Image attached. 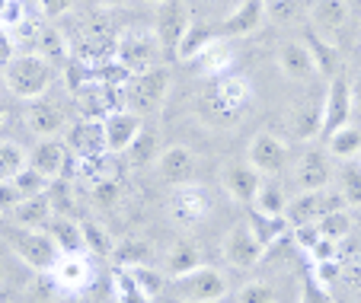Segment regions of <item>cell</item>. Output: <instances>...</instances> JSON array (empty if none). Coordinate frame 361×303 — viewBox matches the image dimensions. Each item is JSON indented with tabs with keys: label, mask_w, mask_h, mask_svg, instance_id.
I'll use <instances>...</instances> for the list:
<instances>
[{
	"label": "cell",
	"mask_w": 361,
	"mask_h": 303,
	"mask_svg": "<svg viewBox=\"0 0 361 303\" xmlns=\"http://www.w3.org/2000/svg\"><path fill=\"white\" fill-rule=\"evenodd\" d=\"M0 74H4V87H7L10 93L20 96V99H32V102L48 93L51 77H55L51 74V64H48L45 58H39L35 51L16 54Z\"/></svg>",
	"instance_id": "cell-1"
},
{
	"label": "cell",
	"mask_w": 361,
	"mask_h": 303,
	"mask_svg": "<svg viewBox=\"0 0 361 303\" xmlns=\"http://www.w3.org/2000/svg\"><path fill=\"white\" fill-rule=\"evenodd\" d=\"M160 35L150 26H135L125 29L116 42V61L128 74H144V70L157 68L160 61Z\"/></svg>",
	"instance_id": "cell-2"
},
{
	"label": "cell",
	"mask_w": 361,
	"mask_h": 303,
	"mask_svg": "<svg viewBox=\"0 0 361 303\" xmlns=\"http://www.w3.org/2000/svg\"><path fill=\"white\" fill-rule=\"evenodd\" d=\"M170 87H173V74L166 68H150L144 74H135L128 83H125V102L135 115H150L157 112L164 106V99L170 96Z\"/></svg>",
	"instance_id": "cell-3"
},
{
	"label": "cell",
	"mask_w": 361,
	"mask_h": 303,
	"mask_svg": "<svg viewBox=\"0 0 361 303\" xmlns=\"http://www.w3.org/2000/svg\"><path fill=\"white\" fill-rule=\"evenodd\" d=\"M7 242H10V249L16 252V259H23V262L35 271H51L58 265V259H61V249H58L55 240H51L45 230L10 227Z\"/></svg>",
	"instance_id": "cell-4"
},
{
	"label": "cell",
	"mask_w": 361,
	"mask_h": 303,
	"mask_svg": "<svg viewBox=\"0 0 361 303\" xmlns=\"http://www.w3.org/2000/svg\"><path fill=\"white\" fill-rule=\"evenodd\" d=\"M333 211H345V198H342L339 189H320V192H300L288 202L285 221L291 227H300V223H320L326 214Z\"/></svg>",
	"instance_id": "cell-5"
},
{
	"label": "cell",
	"mask_w": 361,
	"mask_h": 303,
	"mask_svg": "<svg viewBox=\"0 0 361 303\" xmlns=\"http://www.w3.org/2000/svg\"><path fill=\"white\" fill-rule=\"evenodd\" d=\"M336 173H339V163L333 160V154L326 147H314L298 160L291 182H294V189H298V195L300 192H320V189H329V182L336 179Z\"/></svg>",
	"instance_id": "cell-6"
},
{
	"label": "cell",
	"mask_w": 361,
	"mask_h": 303,
	"mask_svg": "<svg viewBox=\"0 0 361 303\" xmlns=\"http://www.w3.org/2000/svg\"><path fill=\"white\" fill-rule=\"evenodd\" d=\"M221 256H224V262L231 268H252V265H259V259L266 256V246L259 242V236L250 227V221H240L221 240Z\"/></svg>",
	"instance_id": "cell-7"
},
{
	"label": "cell",
	"mask_w": 361,
	"mask_h": 303,
	"mask_svg": "<svg viewBox=\"0 0 361 303\" xmlns=\"http://www.w3.org/2000/svg\"><path fill=\"white\" fill-rule=\"evenodd\" d=\"M224 294L227 278L224 271L212 268V265H202V268L176 278V297H183L185 303H218Z\"/></svg>",
	"instance_id": "cell-8"
},
{
	"label": "cell",
	"mask_w": 361,
	"mask_h": 303,
	"mask_svg": "<svg viewBox=\"0 0 361 303\" xmlns=\"http://www.w3.org/2000/svg\"><path fill=\"white\" fill-rule=\"evenodd\" d=\"M352 109H355V87L339 74L336 80H329L326 99H323V131H320L323 141H329L336 131L348 128Z\"/></svg>",
	"instance_id": "cell-9"
},
{
	"label": "cell",
	"mask_w": 361,
	"mask_h": 303,
	"mask_svg": "<svg viewBox=\"0 0 361 303\" xmlns=\"http://www.w3.org/2000/svg\"><path fill=\"white\" fill-rule=\"evenodd\" d=\"M166 214L173 223L179 227H198L202 221H208L212 214V202H208V192L202 185H183V189H173L170 202H166Z\"/></svg>",
	"instance_id": "cell-10"
},
{
	"label": "cell",
	"mask_w": 361,
	"mask_h": 303,
	"mask_svg": "<svg viewBox=\"0 0 361 303\" xmlns=\"http://www.w3.org/2000/svg\"><path fill=\"white\" fill-rule=\"evenodd\" d=\"M195 20L192 16V7L189 0H164L157 10V35H160V45H164V51L176 54L179 51V42H183L185 29H189V23Z\"/></svg>",
	"instance_id": "cell-11"
},
{
	"label": "cell",
	"mask_w": 361,
	"mask_h": 303,
	"mask_svg": "<svg viewBox=\"0 0 361 303\" xmlns=\"http://www.w3.org/2000/svg\"><path fill=\"white\" fill-rule=\"evenodd\" d=\"M221 185L237 204H252L262 185V173L250 160H231L221 166Z\"/></svg>",
	"instance_id": "cell-12"
},
{
	"label": "cell",
	"mask_w": 361,
	"mask_h": 303,
	"mask_svg": "<svg viewBox=\"0 0 361 303\" xmlns=\"http://www.w3.org/2000/svg\"><path fill=\"white\" fill-rule=\"evenodd\" d=\"M250 99H252L250 80L240 74H224V77H218L212 109L218 118H240V112L250 106Z\"/></svg>",
	"instance_id": "cell-13"
},
{
	"label": "cell",
	"mask_w": 361,
	"mask_h": 303,
	"mask_svg": "<svg viewBox=\"0 0 361 303\" xmlns=\"http://www.w3.org/2000/svg\"><path fill=\"white\" fill-rule=\"evenodd\" d=\"M246 160L259 169L262 175H279L288 163V144L272 131H259L246 147Z\"/></svg>",
	"instance_id": "cell-14"
},
{
	"label": "cell",
	"mask_w": 361,
	"mask_h": 303,
	"mask_svg": "<svg viewBox=\"0 0 361 303\" xmlns=\"http://www.w3.org/2000/svg\"><path fill=\"white\" fill-rule=\"evenodd\" d=\"M195 169H198V160H195V150L192 147H166L157 160V175L160 182L173 185V189H183V185H192L195 179Z\"/></svg>",
	"instance_id": "cell-15"
},
{
	"label": "cell",
	"mask_w": 361,
	"mask_h": 303,
	"mask_svg": "<svg viewBox=\"0 0 361 303\" xmlns=\"http://www.w3.org/2000/svg\"><path fill=\"white\" fill-rule=\"evenodd\" d=\"M64 144H68V150H74L80 160H93V156L109 154V147H106V128H102V121H96V118H83V121H77V125H68Z\"/></svg>",
	"instance_id": "cell-16"
},
{
	"label": "cell",
	"mask_w": 361,
	"mask_h": 303,
	"mask_svg": "<svg viewBox=\"0 0 361 303\" xmlns=\"http://www.w3.org/2000/svg\"><path fill=\"white\" fill-rule=\"evenodd\" d=\"M102 128H106V147L109 154H128V147L135 144V137L141 135V115H135L131 109H118L102 118Z\"/></svg>",
	"instance_id": "cell-17"
},
{
	"label": "cell",
	"mask_w": 361,
	"mask_h": 303,
	"mask_svg": "<svg viewBox=\"0 0 361 303\" xmlns=\"http://www.w3.org/2000/svg\"><path fill=\"white\" fill-rule=\"evenodd\" d=\"M26 128L32 131L39 141L45 137H61L68 131V118H64V109L58 102L48 99H35L32 106L26 109Z\"/></svg>",
	"instance_id": "cell-18"
},
{
	"label": "cell",
	"mask_w": 361,
	"mask_h": 303,
	"mask_svg": "<svg viewBox=\"0 0 361 303\" xmlns=\"http://www.w3.org/2000/svg\"><path fill=\"white\" fill-rule=\"evenodd\" d=\"M279 70L294 83H307L317 77V68H314V58H310V48L307 42H281L279 45Z\"/></svg>",
	"instance_id": "cell-19"
},
{
	"label": "cell",
	"mask_w": 361,
	"mask_h": 303,
	"mask_svg": "<svg viewBox=\"0 0 361 303\" xmlns=\"http://www.w3.org/2000/svg\"><path fill=\"white\" fill-rule=\"evenodd\" d=\"M29 166L39 169L48 179H58L68 166V144L61 137H45V141H35V147L29 150Z\"/></svg>",
	"instance_id": "cell-20"
},
{
	"label": "cell",
	"mask_w": 361,
	"mask_h": 303,
	"mask_svg": "<svg viewBox=\"0 0 361 303\" xmlns=\"http://www.w3.org/2000/svg\"><path fill=\"white\" fill-rule=\"evenodd\" d=\"M323 131V102H298L288 112V135L294 141H317Z\"/></svg>",
	"instance_id": "cell-21"
},
{
	"label": "cell",
	"mask_w": 361,
	"mask_h": 303,
	"mask_svg": "<svg viewBox=\"0 0 361 303\" xmlns=\"http://www.w3.org/2000/svg\"><path fill=\"white\" fill-rule=\"evenodd\" d=\"M266 13H269L266 0H243L233 13L224 16V32L227 35H252L266 23Z\"/></svg>",
	"instance_id": "cell-22"
},
{
	"label": "cell",
	"mask_w": 361,
	"mask_h": 303,
	"mask_svg": "<svg viewBox=\"0 0 361 303\" xmlns=\"http://www.w3.org/2000/svg\"><path fill=\"white\" fill-rule=\"evenodd\" d=\"M348 16H352L348 0H317L314 10H310L314 29L320 35H333V32H339V29H345Z\"/></svg>",
	"instance_id": "cell-23"
},
{
	"label": "cell",
	"mask_w": 361,
	"mask_h": 303,
	"mask_svg": "<svg viewBox=\"0 0 361 303\" xmlns=\"http://www.w3.org/2000/svg\"><path fill=\"white\" fill-rule=\"evenodd\" d=\"M51 275H55L58 287H64V290H83L93 281V268H90V262L83 259V252H77V256H61L58 265L51 268Z\"/></svg>",
	"instance_id": "cell-24"
},
{
	"label": "cell",
	"mask_w": 361,
	"mask_h": 303,
	"mask_svg": "<svg viewBox=\"0 0 361 303\" xmlns=\"http://www.w3.org/2000/svg\"><path fill=\"white\" fill-rule=\"evenodd\" d=\"M45 233L55 240L61 256H77V252H83V227L77 221H71V217L55 214L45 223Z\"/></svg>",
	"instance_id": "cell-25"
},
{
	"label": "cell",
	"mask_w": 361,
	"mask_h": 303,
	"mask_svg": "<svg viewBox=\"0 0 361 303\" xmlns=\"http://www.w3.org/2000/svg\"><path fill=\"white\" fill-rule=\"evenodd\" d=\"M288 202H291V198H288L285 185H281L275 175H266L262 185H259V192H256L252 208H256V214H262V217H285Z\"/></svg>",
	"instance_id": "cell-26"
},
{
	"label": "cell",
	"mask_w": 361,
	"mask_h": 303,
	"mask_svg": "<svg viewBox=\"0 0 361 303\" xmlns=\"http://www.w3.org/2000/svg\"><path fill=\"white\" fill-rule=\"evenodd\" d=\"M202 265H204L202 249L189 240L173 242L170 249H166V256H164V268H166V275H173V278H183V275H189V271L202 268Z\"/></svg>",
	"instance_id": "cell-27"
},
{
	"label": "cell",
	"mask_w": 361,
	"mask_h": 303,
	"mask_svg": "<svg viewBox=\"0 0 361 303\" xmlns=\"http://www.w3.org/2000/svg\"><path fill=\"white\" fill-rule=\"evenodd\" d=\"M307 48H310V58H314V68H317V77H329L336 80L339 77V48L320 32H310L307 35Z\"/></svg>",
	"instance_id": "cell-28"
},
{
	"label": "cell",
	"mask_w": 361,
	"mask_h": 303,
	"mask_svg": "<svg viewBox=\"0 0 361 303\" xmlns=\"http://www.w3.org/2000/svg\"><path fill=\"white\" fill-rule=\"evenodd\" d=\"M13 223L16 227H32V230H45V223L55 217V204L48 195H39V198H23L16 204L13 214Z\"/></svg>",
	"instance_id": "cell-29"
},
{
	"label": "cell",
	"mask_w": 361,
	"mask_h": 303,
	"mask_svg": "<svg viewBox=\"0 0 361 303\" xmlns=\"http://www.w3.org/2000/svg\"><path fill=\"white\" fill-rule=\"evenodd\" d=\"M195 64L202 68V74H214V77H224L233 64V48L227 39H214L212 45L204 48L202 54L195 58Z\"/></svg>",
	"instance_id": "cell-30"
},
{
	"label": "cell",
	"mask_w": 361,
	"mask_h": 303,
	"mask_svg": "<svg viewBox=\"0 0 361 303\" xmlns=\"http://www.w3.org/2000/svg\"><path fill=\"white\" fill-rule=\"evenodd\" d=\"M214 39H218V35H214L212 29L204 26L202 20H192V23H189V29H185V35H183V42H179L176 58H179V61H195L198 54H202L204 48L212 45Z\"/></svg>",
	"instance_id": "cell-31"
},
{
	"label": "cell",
	"mask_w": 361,
	"mask_h": 303,
	"mask_svg": "<svg viewBox=\"0 0 361 303\" xmlns=\"http://www.w3.org/2000/svg\"><path fill=\"white\" fill-rule=\"evenodd\" d=\"M128 160L135 169H144L150 163L160 160V135L150 128H141V135L135 137V144L128 147Z\"/></svg>",
	"instance_id": "cell-32"
},
{
	"label": "cell",
	"mask_w": 361,
	"mask_h": 303,
	"mask_svg": "<svg viewBox=\"0 0 361 303\" xmlns=\"http://www.w3.org/2000/svg\"><path fill=\"white\" fill-rule=\"evenodd\" d=\"M326 150L333 154L336 163H348L361 156V131L358 128H342L326 141Z\"/></svg>",
	"instance_id": "cell-33"
},
{
	"label": "cell",
	"mask_w": 361,
	"mask_h": 303,
	"mask_svg": "<svg viewBox=\"0 0 361 303\" xmlns=\"http://www.w3.org/2000/svg\"><path fill=\"white\" fill-rule=\"evenodd\" d=\"M35 48H39V58H45L51 68L55 64H64L68 61V42H64V35L58 32L55 26H42V32H39V42H35Z\"/></svg>",
	"instance_id": "cell-34"
},
{
	"label": "cell",
	"mask_w": 361,
	"mask_h": 303,
	"mask_svg": "<svg viewBox=\"0 0 361 303\" xmlns=\"http://www.w3.org/2000/svg\"><path fill=\"white\" fill-rule=\"evenodd\" d=\"M336 179H339V192L345 198V208H361V163L358 160L342 163Z\"/></svg>",
	"instance_id": "cell-35"
},
{
	"label": "cell",
	"mask_w": 361,
	"mask_h": 303,
	"mask_svg": "<svg viewBox=\"0 0 361 303\" xmlns=\"http://www.w3.org/2000/svg\"><path fill=\"white\" fill-rule=\"evenodd\" d=\"M29 166V154L16 141H0V182H13Z\"/></svg>",
	"instance_id": "cell-36"
},
{
	"label": "cell",
	"mask_w": 361,
	"mask_h": 303,
	"mask_svg": "<svg viewBox=\"0 0 361 303\" xmlns=\"http://www.w3.org/2000/svg\"><path fill=\"white\" fill-rule=\"evenodd\" d=\"M112 256L118 259V265L122 268H135V265H147L150 256H154V249H150L144 240H125L116 246V252Z\"/></svg>",
	"instance_id": "cell-37"
},
{
	"label": "cell",
	"mask_w": 361,
	"mask_h": 303,
	"mask_svg": "<svg viewBox=\"0 0 361 303\" xmlns=\"http://www.w3.org/2000/svg\"><path fill=\"white\" fill-rule=\"evenodd\" d=\"M317 227H320L323 240L342 242V240H348V236H352L355 221H352V214H348V211H333V214H326L320 223H317Z\"/></svg>",
	"instance_id": "cell-38"
},
{
	"label": "cell",
	"mask_w": 361,
	"mask_h": 303,
	"mask_svg": "<svg viewBox=\"0 0 361 303\" xmlns=\"http://www.w3.org/2000/svg\"><path fill=\"white\" fill-rule=\"evenodd\" d=\"M80 227H83V252H90V256H112L116 252V242L109 240V233L99 223H80Z\"/></svg>",
	"instance_id": "cell-39"
},
{
	"label": "cell",
	"mask_w": 361,
	"mask_h": 303,
	"mask_svg": "<svg viewBox=\"0 0 361 303\" xmlns=\"http://www.w3.org/2000/svg\"><path fill=\"white\" fill-rule=\"evenodd\" d=\"M112 290H116V303H147V294L135 284L128 268H118L112 275Z\"/></svg>",
	"instance_id": "cell-40"
},
{
	"label": "cell",
	"mask_w": 361,
	"mask_h": 303,
	"mask_svg": "<svg viewBox=\"0 0 361 303\" xmlns=\"http://www.w3.org/2000/svg\"><path fill=\"white\" fill-rule=\"evenodd\" d=\"M13 185L20 189V195H23V198H39V195H45V192H48L51 179H48V175H42L39 169L26 166V169H23V173L13 179Z\"/></svg>",
	"instance_id": "cell-41"
},
{
	"label": "cell",
	"mask_w": 361,
	"mask_h": 303,
	"mask_svg": "<svg viewBox=\"0 0 361 303\" xmlns=\"http://www.w3.org/2000/svg\"><path fill=\"white\" fill-rule=\"evenodd\" d=\"M252 230H256V236H259V242L262 246H272L275 240H281L285 236V227H288V221L285 217H262V214H256V221L250 223Z\"/></svg>",
	"instance_id": "cell-42"
},
{
	"label": "cell",
	"mask_w": 361,
	"mask_h": 303,
	"mask_svg": "<svg viewBox=\"0 0 361 303\" xmlns=\"http://www.w3.org/2000/svg\"><path fill=\"white\" fill-rule=\"evenodd\" d=\"M128 275L135 278V284L147 294V300L150 297H157L160 290H164V278H160V271L157 268H150V265H135V268H128Z\"/></svg>",
	"instance_id": "cell-43"
},
{
	"label": "cell",
	"mask_w": 361,
	"mask_h": 303,
	"mask_svg": "<svg viewBox=\"0 0 361 303\" xmlns=\"http://www.w3.org/2000/svg\"><path fill=\"white\" fill-rule=\"evenodd\" d=\"M237 303H275V287L269 281H246L237 290Z\"/></svg>",
	"instance_id": "cell-44"
},
{
	"label": "cell",
	"mask_w": 361,
	"mask_h": 303,
	"mask_svg": "<svg viewBox=\"0 0 361 303\" xmlns=\"http://www.w3.org/2000/svg\"><path fill=\"white\" fill-rule=\"evenodd\" d=\"M90 195H93V202L99 204V208H109V204H116V198H118V182L116 179L96 182V185H90Z\"/></svg>",
	"instance_id": "cell-45"
},
{
	"label": "cell",
	"mask_w": 361,
	"mask_h": 303,
	"mask_svg": "<svg viewBox=\"0 0 361 303\" xmlns=\"http://www.w3.org/2000/svg\"><path fill=\"white\" fill-rule=\"evenodd\" d=\"M320 240H323V233L317 223H300V227H294V242H298L304 252H314Z\"/></svg>",
	"instance_id": "cell-46"
},
{
	"label": "cell",
	"mask_w": 361,
	"mask_h": 303,
	"mask_svg": "<svg viewBox=\"0 0 361 303\" xmlns=\"http://www.w3.org/2000/svg\"><path fill=\"white\" fill-rule=\"evenodd\" d=\"M23 20H26V7H23V0H7V4L0 7V23H4L7 29H16Z\"/></svg>",
	"instance_id": "cell-47"
},
{
	"label": "cell",
	"mask_w": 361,
	"mask_h": 303,
	"mask_svg": "<svg viewBox=\"0 0 361 303\" xmlns=\"http://www.w3.org/2000/svg\"><path fill=\"white\" fill-rule=\"evenodd\" d=\"M39 10L48 16V20H58V16H68L71 10L77 7V0H35Z\"/></svg>",
	"instance_id": "cell-48"
},
{
	"label": "cell",
	"mask_w": 361,
	"mask_h": 303,
	"mask_svg": "<svg viewBox=\"0 0 361 303\" xmlns=\"http://www.w3.org/2000/svg\"><path fill=\"white\" fill-rule=\"evenodd\" d=\"M20 202H23V195L13 182H0V214H13Z\"/></svg>",
	"instance_id": "cell-49"
},
{
	"label": "cell",
	"mask_w": 361,
	"mask_h": 303,
	"mask_svg": "<svg viewBox=\"0 0 361 303\" xmlns=\"http://www.w3.org/2000/svg\"><path fill=\"white\" fill-rule=\"evenodd\" d=\"M339 275H342L339 259H329V262H317V268H314V278H317V284H320V287H329V284H333Z\"/></svg>",
	"instance_id": "cell-50"
},
{
	"label": "cell",
	"mask_w": 361,
	"mask_h": 303,
	"mask_svg": "<svg viewBox=\"0 0 361 303\" xmlns=\"http://www.w3.org/2000/svg\"><path fill=\"white\" fill-rule=\"evenodd\" d=\"M13 58H16V39H13V32L0 23V64L7 68Z\"/></svg>",
	"instance_id": "cell-51"
},
{
	"label": "cell",
	"mask_w": 361,
	"mask_h": 303,
	"mask_svg": "<svg viewBox=\"0 0 361 303\" xmlns=\"http://www.w3.org/2000/svg\"><path fill=\"white\" fill-rule=\"evenodd\" d=\"M212 4H214L218 10H224V13H233V10H237L243 0H212Z\"/></svg>",
	"instance_id": "cell-52"
},
{
	"label": "cell",
	"mask_w": 361,
	"mask_h": 303,
	"mask_svg": "<svg viewBox=\"0 0 361 303\" xmlns=\"http://www.w3.org/2000/svg\"><path fill=\"white\" fill-rule=\"evenodd\" d=\"M102 7H125V4H128V0H99Z\"/></svg>",
	"instance_id": "cell-53"
},
{
	"label": "cell",
	"mask_w": 361,
	"mask_h": 303,
	"mask_svg": "<svg viewBox=\"0 0 361 303\" xmlns=\"http://www.w3.org/2000/svg\"><path fill=\"white\" fill-rule=\"evenodd\" d=\"M4 121H7V106L0 102V128H4Z\"/></svg>",
	"instance_id": "cell-54"
},
{
	"label": "cell",
	"mask_w": 361,
	"mask_h": 303,
	"mask_svg": "<svg viewBox=\"0 0 361 303\" xmlns=\"http://www.w3.org/2000/svg\"><path fill=\"white\" fill-rule=\"evenodd\" d=\"M355 99L361 102V80H358V87H355Z\"/></svg>",
	"instance_id": "cell-55"
},
{
	"label": "cell",
	"mask_w": 361,
	"mask_h": 303,
	"mask_svg": "<svg viewBox=\"0 0 361 303\" xmlns=\"http://www.w3.org/2000/svg\"><path fill=\"white\" fill-rule=\"evenodd\" d=\"M4 278H7V268H4V262H0V281H4Z\"/></svg>",
	"instance_id": "cell-56"
},
{
	"label": "cell",
	"mask_w": 361,
	"mask_h": 303,
	"mask_svg": "<svg viewBox=\"0 0 361 303\" xmlns=\"http://www.w3.org/2000/svg\"><path fill=\"white\" fill-rule=\"evenodd\" d=\"M147 4H157V7H160V4H164V0H147Z\"/></svg>",
	"instance_id": "cell-57"
},
{
	"label": "cell",
	"mask_w": 361,
	"mask_h": 303,
	"mask_svg": "<svg viewBox=\"0 0 361 303\" xmlns=\"http://www.w3.org/2000/svg\"><path fill=\"white\" fill-rule=\"evenodd\" d=\"M0 87H4V74H0Z\"/></svg>",
	"instance_id": "cell-58"
},
{
	"label": "cell",
	"mask_w": 361,
	"mask_h": 303,
	"mask_svg": "<svg viewBox=\"0 0 361 303\" xmlns=\"http://www.w3.org/2000/svg\"><path fill=\"white\" fill-rule=\"evenodd\" d=\"M4 4H7V0H0V7H4Z\"/></svg>",
	"instance_id": "cell-59"
},
{
	"label": "cell",
	"mask_w": 361,
	"mask_h": 303,
	"mask_svg": "<svg viewBox=\"0 0 361 303\" xmlns=\"http://www.w3.org/2000/svg\"><path fill=\"white\" fill-rule=\"evenodd\" d=\"M266 4H275V0H266Z\"/></svg>",
	"instance_id": "cell-60"
},
{
	"label": "cell",
	"mask_w": 361,
	"mask_h": 303,
	"mask_svg": "<svg viewBox=\"0 0 361 303\" xmlns=\"http://www.w3.org/2000/svg\"><path fill=\"white\" fill-rule=\"evenodd\" d=\"M358 163H361V156H358Z\"/></svg>",
	"instance_id": "cell-61"
}]
</instances>
